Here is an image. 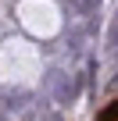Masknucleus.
Here are the masks:
<instances>
[{
    "instance_id": "nucleus-1",
    "label": "nucleus",
    "mask_w": 118,
    "mask_h": 121,
    "mask_svg": "<svg viewBox=\"0 0 118 121\" xmlns=\"http://www.w3.org/2000/svg\"><path fill=\"white\" fill-rule=\"evenodd\" d=\"M97 121H118V100H111V103L97 114Z\"/></svg>"
}]
</instances>
